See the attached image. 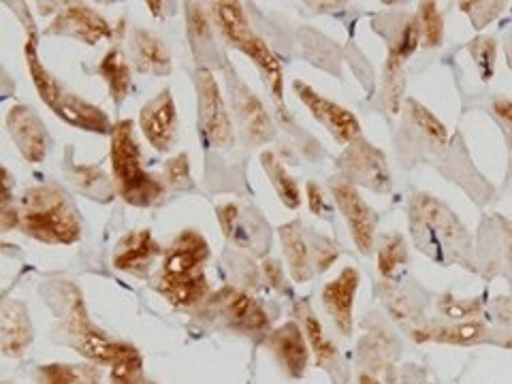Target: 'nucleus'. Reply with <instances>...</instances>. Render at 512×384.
I'll return each mask as SVG.
<instances>
[{"instance_id":"f257e3e1","label":"nucleus","mask_w":512,"mask_h":384,"mask_svg":"<svg viewBox=\"0 0 512 384\" xmlns=\"http://www.w3.org/2000/svg\"><path fill=\"white\" fill-rule=\"evenodd\" d=\"M207 259H210L207 239L199 231H182L165 252L158 278V291L175 308L197 306L207 295Z\"/></svg>"},{"instance_id":"f03ea898","label":"nucleus","mask_w":512,"mask_h":384,"mask_svg":"<svg viewBox=\"0 0 512 384\" xmlns=\"http://www.w3.org/2000/svg\"><path fill=\"white\" fill-rule=\"evenodd\" d=\"M414 246L438 261H459L472 252V237L448 207L427 192H416L408 207Z\"/></svg>"},{"instance_id":"7ed1b4c3","label":"nucleus","mask_w":512,"mask_h":384,"mask_svg":"<svg viewBox=\"0 0 512 384\" xmlns=\"http://www.w3.org/2000/svg\"><path fill=\"white\" fill-rule=\"evenodd\" d=\"M20 218L24 233L45 244L69 246L82 237V220L75 205L56 184L26 190L20 203Z\"/></svg>"},{"instance_id":"20e7f679","label":"nucleus","mask_w":512,"mask_h":384,"mask_svg":"<svg viewBox=\"0 0 512 384\" xmlns=\"http://www.w3.org/2000/svg\"><path fill=\"white\" fill-rule=\"evenodd\" d=\"M111 169L118 195L135 207H150L165 195V186L143 167L141 148L131 120H120L111 131Z\"/></svg>"},{"instance_id":"39448f33","label":"nucleus","mask_w":512,"mask_h":384,"mask_svg":"<svg viewBox=\"0 0 512 384\" xmlns=\"http://www.w3.org/2000/svg\"><path fill=\"white\" fill-rule=\"evenodd\" d=\"M214 20H216V26L220 30L222 39L229 45L237 47L239 52H244L256 64V67H259L271 94L276 96V101L282 103L284 77H282L280 60L276 58L274 52L269 50V45L250 28L242 5L216 3L214 5Z\"/></svg>"},{"instance_id":"423d86ee","label":"nucleus","mask_w":512,"mask_h":384,"mask_svg":"<svg viewBox=\"0 0 512 384\" xmlns=\"http://www.w3.org/2000/svg\"><path fill=\"white\" fill-rule=\"evenodd\" d=\"M62 323L64 331L69 333L71 344L94 363L111 365L124 346L107 338L105 333H101L92 325V320L88 318V310L84 306V299L73 284L62 286Z\"/></svg>"},{"instance_id":"0eeeda50","label":"nucleus","mask_w":512,"mask_h":384,"mask_svg":"<svg viewBox=\"0 0 512 384\" xmlns=\"http://www.w3.org/2000/svg\"><path fill=\"white\" fill-rule=\"evenodd\" d=\"M195 86H197V101H199L201 133L216 148L231 146L235 139L233 122H231L227 103L222 99V92L214 73L207 67H201L195 75Z\"/></svg>"},{"instance_id":"6e6552de","label":"nucleus","mask_w":512,"mask_h":384,"mask_svg":"<svg viewBox=\"0 0 512 384\" xmlns=\"http://www.w3.org/2000/svg\"><path fill=\"white\" fill-rule=\"evenodd\" d=\"M342 178L352 184H361L374 192L391 190V173L387 167V158L363 137L355 139L340 156Z\"/></svg>"},{"instance_id":"1a4fd4ad","label":"nucleus","mask_w":512,"mask_h":384,"mask_svg":"<svg viewBox=\"0 0 512 384\" xmlns=\"http://www.w3.org/2000/svg\"><path fill=\"white\" fill-rule=\"evenodd\" d=\"M331 188V195L338 203L340 212L348 224V231L355 239L357 248L367 254L372 252L374 242H376V216L372 212V207L363 201V197L359 195L357 186L348 182L342 175L338 178H333L329 182Z\"/></svg>"},{"instance_id":"9d476101","label":"nucleus","mask_w":512,"mask_h":384,"mask_svg":"<svg viewBox=\"0 0 512 384\" xmlns=\"http://www.w3.org/2000/svg\"><path fill=\"white\" fill-rule=\"evenodd\" d=\"M293 88L299 96V101L310 109V114L327 128L335 141L344 143V146H350L352 141L361 137V124L352 111H348L338 103H333L331 99H327V96L318 94L312 86L303 82H295Z\"/></svg>"},{"instance_id":"9b49d317","label":"nucleus","mask_w":512,"mask_h":384,"mask_svg":"<svg viewBox=\"0 0 512 384\" xmlns=\"http://www.w3.org/2000/svg\"><path fill=\"white\" fill-rule=\"evenodd\" d=\"M229 94L233 111L239 126H242L246 141L252 143V146H261V143L274 139L276 128L267 114L263 101L244 82L235 79L233 73L229 75Z\"/></svg>"},{"instance_id":"f8f14e48","label":"nucleus","mask_w":512,"mask_h":384,"mask_svg":"<svg viewBox=\"0 0 512 384\" xmlns=\"http://www.w3.org/2000/svg\"><path fill=\"white\" fill-rule=\"evenodd\" d=\"M7 126L26 163H41L50 150V133L35 111L26 105L11 107Z\"/></svg>"},{"instance_id":"ddd939ff","label":"nucleus","mask_w":512,"mask_h":384,"mask_svg":"<svg viewBox=\"0 0 512 384\" xmlns=\"http://www.w3.org/2000/svg\"><path fill=\"white\" fill-rule=\"evenodd\" d=\"M50 32L86 45H96L101 39L111 37V26L99 11L88 5H64L50 24Z\"/></svg>"},{"instance_id":"4468645a","label":"nucleus","mask_w":512,"mask_h":384,"mask_svg":"<svg viewBox=\"0 0 512 384\" xmlns=\"http://www.w3.org/2000/svg\"><path fill=\"white\" fill-rule=\"evenodd\" d=\"M139 126L152 148H156L158 152H167L171 148L175 139V128H178V111H175L171 90H163L141 107Z\"/></svg>"},{"instance_id":"2eb2a0df","label":"nucleus","mask_w":512,"mask_h":384,"mask_svg":"<svg viewBox=\"0 0 512 384\" xmlns=\"http://www.w3.org/2000/svg\"><path fill=\"white\" fill-rule=\"evenodd\" d=\"M359 282V271L355 267H346L338 278H333L323 288V306L327 308L335 327L344 335L352 333V306H355Z\"/></svg>"},{"instance_id":"dca6fc26","label":"nucleus","mask_w":512,"mask_h":384,"mask_svg":"<svg viewBox=\"0 0 512 384\" xmlns=\"http://www.w3.org/2000/svg\"><path fill=\"white\" fill-rule=\"evenodd\" d=\"M160 254V246L148 229L131 231L124 235L114 252V265L120 271L133 276H148L152 261Z\"/></svg>"},{"instance_id":"f3484780","label":"nucleus","mask_w":512,"mask_h":384,"mask_svg":"<svg viewBox=\"0 0 512 384\" xmlns=\"http://www.w3.org/2000/svg\"><path fill=\"white\" fill-rule=\"evenodd\" d=\"M269 346L274 350L284 372L293 378H301L306 374L310 363V350L306 333L299 329L297 323H286L269 335Z\"/></svg>"},{"instance_id":"a211bd4d","label":"nucleus","mask_w":512,"mask_h":384,"mask_svg":"<svg viewBox=\"0 0 512 384\" xmlns=\"http://www.w3.org/2000/svg\"><path fill=\"white\" fill-rule=\"evenodd\" d=\"M52 111L60 120H64L75 128H82V131L109 133V135L114 131V124H111V120L107 118L103 109L84 101L82 96H77L73 92H64L60 96V101L52 107Z\"/></svg>"},{"instance_id":"6ab92c4d","label":"nucleus","mask_w":512,"mask_h":384,"mask_svg":"<svg viewBox=\"0 0 512 384\" xmlns=\"http://www.w3.org/2000/svg\"><path fill=\"white\" fill-rule=\"evenodd\" d=\"M32 342V325L26 306L20 301L5 299L0 308V346L9 357H18Z\"/></svg>"},{"instance_id":"aec40b11","label":"nucleus","mask_w":512,"mask_h":384,"mask_svg":"<svg viewBox=\"0 0 512 384\" xmlns=\"http://www.w3.org/2000/svg\"><path fill=\"white\" fill-rule=\"evenodd\" d=\"M131 54L139 73H154V75L171 73V54L167 50V45L146 28L133 30Z\"/></svg>"},{"instance_id":"412c9836","label":"nucleus","mask_w":512,"mask_h":384,"mask_svg":"<svg viewBox=\"0 0 512 384\" xmlns=\"http://www.w3.org/2000/svg\"><path fill=\"white\" fill-rule=\"evenodd\" d=\"M224 318L229 323L246 333H259L269 325V318L265 310L244 291H229L224 297Z\"/></svg>"},{"instance_id":"4be33fe9","label":"nucleus","mask_w":512,"mask_h":384,"mask_svg":"<svg viewBox=\"0 0 512 384\" xmlns=\"http://www.w3.org/2000/svg\"><path fill=\"white\" fill-rule=\"evenodd\" d=\"M280 239L288 267H291L293 280L306 282L312 276V248L306 235H303L301 224H284V227H280Z\"/></svg>"},{"instance_id":"5701e85b","label":"nucleus","mask_w":512,"mask_h":384,"mask_svg":"<svg viewBox=\"0 0 512 384\" xmlns=\"http://www.w3.org/2000/svg\"><path fill=\"white\" fill-rule=\"evenodd\" d=\"M99 75L107 82L114 103H122L128 88H131V67H128V62L118 47H111V50L101 58Z\"/></svg>"},{"instance_id":"b1692460","label":"nucleus","mask_w":512,"mask_h":384,"mask_svg":"<svg viewBox=\"0 0 512 384\" xmlns=\"http://www.w3.org/2000/svg\"><path fill=\"white\" fill-rule=\"evenodd\" d=\"M261 165H263L265 173L269 175L271 186L276 188L280 201L288 207V210H297V207L301 205V192H299V186H297L293 175L288 173L286 167L280 163V158L271 150H265L261 154Z\"/></svg>"},{"instance_id":"393cba45","label":"nucleus","mask_w":512,"mask_h":384,"mask_svg":"<svg viewBox=\"0 0 512 384\" xmlns=\"http://www.w3.org/2000/svg\"><path fill=\"white\" fill-rule=\"evenodd\" d=\"M39 384H99V372L92 365H43Z\"/></svg>"},{"instance_id":"a878e982","label":"nucleus","mask_w":512,"mask_h":384,"mask_svg":"<svg viewBox=\"0 0 512 384\" xmlns=\"http://www.w3.org/2000/svg\"><path fill=\"white\" fill-rule=\"evenodd\" d=\"M69 175L73 178L75 186L90 195L92 199L99 201H111L114 197V186L109 184L107 175L103 169L94 167V165H75L69 169Z\"/></svg>"},{"instance_id":"bb28decb","label":"nucleus","mask_w":512,"mask_h":384,"mask_svg":"<svg viewBox=\"0 0 512 384\" xmlns=\"http://www.w3.org/2000/svg\"><path fill=\"white\" fill-rule=\"evenodd\" d=\"M404 88H406V77H404V60L397 54L389 52L387 64H384V88H382V99L387 103L391 114H397L399 105L404 101Z\"/></svg>"},{"instance_id":"cd10ccee","label":"nucleus","mask_w":512,"mask_h":384,"mask_svg":"<svg viewBox=\"0 0 512 384\" xmlns=\"http://www.w3.org/2000/svg\"><path fill=\"white\" fill-rule=\"evenodd\" d=\"M487 329L483 323H459V325H448V327H434L425 331L423 338L425 340H436V342H446V344H474L485 340Z\"/></svg>"},{"instance_id":"c85d7f7f","label":"nucleus","mask_w":512,"mask_h":384,"mask_svg":"<svg viewBox=\"0 0 512 384\" xmlns=\"http://www.w3.org/2000/svg\"><path fill=\"white\" fill-rule=\"evenodd\" d=\"M408 114L410 120L414 122V126L419 131L431 139L438 146H446L448 143V128L444 122L438 120V116H434V111H429L423 103H419L416 99H408Z\"/></svg>"},{"instance_id":"c756f323","label":"nucleus","mask_w":512,"mask_h":384,"mask_svg":"<svg viewBox=\"0 0 512 384\" xmlns=\"http://www.w3.org/2000/svg\"><path fill=\"white\" fill-rule=\"evenodd\" d=\"M301 320H303V333H306L310 350L314 352V357H316V363H318L320 367L329 365L331 359L335 357V348H333V344L327 340V335H325V331H323V325L318 323V318L314 316V312H312L310 308L303 310Z\"/></svg>"},{"instance_id":"7c9ffc66","label":"nucleus","mask_w":512,"mask_h":384,"mask_svg":"<svg viewBox=\"0 0 512 384\" xmlns=\"http://www.w3.org/2000/svg\"><path fill=\"white\" fill-rule=\"evenodd\" d=\"M378 271L382 278H391L399 265H404L408 259L406 252V242L402 235H384L382 242L378 246Z\"/></svg>"},{"instance_id":"2f4dec72","label":"nucleus","mask_w":512,"mask_h":384,"mask_svg":"<svg viewBox=\"0 0 512 384\" xmlns=\"http://www.w3.org/2000/svg\"><path fill=\"white\" fill-rule=\"evenodd\" d=\"M186 24H188V37L192 41V50H195V54H199L201 47H205V54H207V50L214 45V37H212V22L207 18L205 9L197 3L186 5Z\"/></svg>"},{"instance_id":"473e14b6","label":"nucleus","mask_w":512,"mask_h":384,"mask_svg":"<svg viewBox=\"0 0 512 384\" xmlns=\"http://www.w3.org/2000/svg\"><path fill=\"white\" fill-rule=\"evenodd\" d=\"M416 22L421 30V45L427 50H434L444 39V18L434 3H421L419 13H416Z\"/></svg>"},{"instance_id":"72a5a7b5","label":"nucleus","mask_w":512,"mask_h":384,"mask_svg":"<svg viewBox=\"0 0 512 384\" xmlns=\"http://www.w3.org/2000/svg\"><path fill=\"white\" fill-rule=\"evenodd\" d=\"M111 382L139 384L141 382V355L133 346H122L118 357L111 363Z\"/></svg>"},{"instance_id":"f704fd0d","label":"nucleus","mask_w":512,"mask_h":384,"mask_svg":"<svg viewBox=\"0 0 512 384\" xmlns=\"http://www.w3.org/2000/svg\"><path fill=\"white\" fill-rule=\"evenodd\" d=\"M470 54L476 60V67L480 71L483 82H489L495 71V56H498V45L491 37H478L470 43Z\"/></svg>"},{"instance_id":"c9c22d12","label":"nucleus","mask_w":512,"mask_h":384,"mask_svg":"<svg viewBox=\"0 0 512 384\" xmlns=\"http://www.w3.org/2000/svg\"><path fill=\"white\" fill-rule=\"evenodd\" d=\"M421 45V30H419V22H416V15L414 18H406L402 30H399L397 39L391 43L389 52L397 54L404 62L416 52V47Z\"/></svg>"},{"instance_id":"e433bc0d","label":"nucleus","mask_w":512,"mask_h":384,"mask_svg":"<svg viewBox=\"0 0 512 384\" xmlns=\"http://www.w3.org/2000/svg\"><path fill=\"white\" fill-rule=\"evenodd\" d=\"M190 160L188 154H178L165 163V180L175 190H190L192 186V175H190Z\"/></svg>"},{"instance_id":"4c0bfd02","label":"nucleus","mask_w":512,"mask_h":384,"mask_svg":"<svg viewBox=\"0 0 512 384\" xmlns=\"http://www.w3.org/2000/svg\"><path fill=\"white\" fill-rule=\"evenodd\" d=\"M480 306H483V303H480L478 299L459 301V299H455L451 295H446V297L440 299V310L448 318H453V320H463V318L474 316L476 312H480Z\"/></svg>"},{"instance_id":"58836bf2","label":"nucleus","mask_w":512,"mask_h":384,"mask_svg":"<svg viewBox=\"0 0 512 384\" xmlns=\"http://www.w3.org/2000/svg\"><path fill=\"white\" fill-rule=\"evenodd\" d=\"M310 248H312V254H314V261H316L318 269H329L331 263L340 256L338 244L331 242V239H327V237H320V235L312 237Z\"/></svg>"},{"instance_id":"ea45409f","label":"nucleus","mask_w":512,"mask_h":384,"mask_svg":"<svg viewBox=\"0 0 512 384\" xmlns=\"http://www.w3.org/2000/svg\"><path fill=\"white\" fill-rule=\"evenodd\" d=\"M308 207L314 216H325L327 210V201H325V192L316 182H308Z\"/></svg>"},{"instance_id":"a19ab883","label":"nucleus","mask_w":512,"mask_h":384,"mask_svg":"<svg viewBox=\"0 0 512 384\" xmlns=\"http://www.w3.org/2000/svg\"><path fill=\"white\" fill-rule=\"evenodd\" d=\"M263 274H265V280L271 284V286H280L282 284V274H280V265L276 259H267L263 263Z\"/></svg>"},{"instance_id":"79ce46f5","label":"nucleus","mask_w":512,"mask_h":384,"mask_svg":"<svg viewBox=\"0 0 512 384\" xmlns=\"http://www.w3.org/2000/svg\"><path fill=\"white\" fill-rule=\"evenodd\" d=\"M493 111H495V116H498L500 120H504L506 124L512 126V101H508V99L495 101L493 103Z\"/></svg>"},{"instance_id":"37998d69","label":"nucleus","mask_w":512,"mask_h":384,"mask_svg":"<svg viewBox=\"0 0 512 384\" xmlns=\"http://www.w3.org/2000/svg\"><path fill=\"white\" fill-rule=\"evenodd\" d=\"M359 384H378V380H374L372 376H367V374H363V376L359 378Z\"/></svg>"},{"instance_id":"c03bdc74","label":"nucleus","mask_w":512,"mask_h":384,"mask_svg":"<svg viewBox=\"0 0 512 384\" xmlns=\"http://www.w3.org/2000/svg\"><path fill=\"white\" fill-rule=\"evenodd\" d=\"M508 64H510V69H512V37H510V43H508Z\"/></svg>"},{"instance_id":"a18cd8bd","label":"nucleus","mask_w":512,"mask_h":384,"mask_svg":"<svg viewBox=\"0 0 512 384\" xmlns=\"http://www.w3.org/2000/svg\"><path fill=\"white\" fill-rule=\"evenodd\" d=\"M510 146H512V133H510Z\"/></svg>"},{"instance_id":"49530a36","label":"nucleus","mask_w":512,"mask_h":384,"mask_svg":"<svg viewBox=\"0 0 512 384\" xmlns=\"http://www.w3.org/2000/svg\"><path fill=\"white\" fill-rule=\"evenodd\" d=\"M510 346H512V342H510Z\"/></svg>"}]
</instances>
